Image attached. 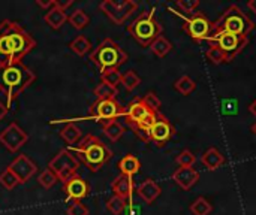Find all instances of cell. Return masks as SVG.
I'll return each mask as SVG.
<instances>
[{
    "label": "cell",
    "mask_w": 256,
    "mask_h": 215,
    "mask_svg": "<svg viewBox=\"0 0 256 215\" xmlns=\"http://www.w3.org/2000/svg\"><path fill=\"white\" fill-rule=\"evenodd\" d=\"M36 46V40L15 21L0 22V66L16 64Z\"/></svg>",
    "instance_id": "cell-1"
},
{
    "label": "cell",
    "mask_w": 256,
    "mask_h": 215,
    "mask_svg": "<svg viewBox=\"0 0 256 215\" xmlns=\"http://www.w3.org/2000/svg\"><path fill=\"white\" fill-rule=\"evenodd\" d=\"M36 79L34 72H32L26 64H2L0 66V91L6 97V108L10 109L12 103L24 93Z\"/></svg>",
    "instance_id": "cell-2"
},
{
    "label": "cell",
    "mask_w": 256,
    "mask_h": 215,
    "mask_svg": "<svg viewBox=\"0 0 256 215\" xmlns=\"http://www.w3.org/2000/svg\"><path fill=\"white\" fill-rule=\"evenodd\" d=\"M75 153L92 172H99L112 157V151L94 135L84 136L78 142Z\"/></svg>",
    "instance_id": "cell-3"
},
{
    "label": "cell",
    "mask_w": 256,
    "mask_h": 215,
    "mask_svg": "<svg viewBox=\"0 0 256 215\" xmlns=\"http://www.w3.org/2000/svg\"><path fill=\"white\" fill-rule=\"evenodd\" d=\"M213 24H214V33L228 31L246 37H249L250 31L255 28V22L238 4L230 6L216 21H213Z\"/></svg>",
    "instance_id": "cell-4"
},
{
    "label": "cell",
    "mask_w": 256,
    "mask_h": 215,
    "mask_svg": "<svg viewBox=\"0 0 256 215\" xmlns=\"http://www.w3.org/2000/svg\"><path fill=\"white\" fill-rule=\"evenodd\" d=\"M154 10L156 7L144 10L136 19L132 21V24L128 25L129 34L142 46H150L159 36H162L164 31L162 24L156 19Z\"/></svg>",
    "instance_id": "cell-5"
},
{
    "label": "cell",
    "mask_w": 256,
    "mask_h": 215,
    "mask_svg": "<svg viewBox=\"0 0 256 215\" xmlns=\"http://www.w3.org/2000/svg\"><path fill=\"white\" fill-rule=\"evenodd\" d=\"M90 60L99 67L100 72L106 69H118L128 61L126 51L111 37H105L92 52Z\"/></svg>",
    "instance_id": "cell-6"
},
{
    "label": "cell",
    "mask_w": 256,
    "mask_h": 215,
    "mask_svg": "<svg viewBox=\"0 0 256 215\" xmlns=\"http://www.w3.org/2000/svg\"><path fill=\"white\" fill-rule=\"evenodd\" d=\"M48 169L56 174L60 183H66L76 175L80 169V160L69 150H62L51 159Z\"/></svg>",
    "instance_id": "cell-7"
},
{
    "label": "cell",
    "mask_w": 256,
    "mask_h": 215,
    "mask_svg": "<svg viewBox=\"0 0 256 215\" xmlns=\"http://www.w3.org/2000/svg\"><path fill=\"white\" fill-rule=\"evenodd\" d=\"M183 30L195 42L208 40L214 34V24L207 18L204 12H194L190 18L183 24Z\"/></svg>",
    "instance_id": "cell-8"
},
{
    "label": "cell",
    "mask_w": 256,
    "mask_h": 215,
    "mask_svg": "<svg viewBox=\"0 0 256 215\" xmlns=\"http://www.w3.org/2000/svg\"><path fill=\"white\" fill-rule=\"evenodd\" d=\"M124 121L129 127H134V126H142V127H147L150 129L152 124L154 123L156 120V112H153L150 108L146 106V103L142 102V99H135L132 100L126 109H124Z\"/></svg>",
    "instance_id": "cell-9"
},
{
    "label": "cell",
    "mask_w": 256,
    "mask_h": 215,
    "mask_svg": "<svg viewBox=\"0 0 256 215\" xmlns=\"http://www.w3.org/2000/svg\"><path fill=\"white\" fill-rule=\"evenodd\" d=\"M122 115H124V108L116 99L96 100L90 106V111H88V118H92L100 124L114 121Z\"/></svg>",
    "instance_id": "cell-10"
},
{
    "label": "cell",
    "mask_w": 256,
    "mask_h": 215,
    "mask_svg": "<svg viewBox=\"0 0 256 215\" xmlns=\"http://www.w3.org/2000/svg\"><path fill=\"white\" fill-rule=\"evenodd\" d=\"M208 42L216 43L231 60H234L246 48V45L249 43V37L228 33V31H220V33H214L208 39Z\"/></svg>",
    "instance_id": "cell-11"
},
{
    "label": "cell",
    "mask_w": 256,
    "mask_h": 215,
    "mask_svg": "<svg viewBox=\"0 0 256 215\" xmlns=\"http://www.w3.org/2000/svg\"><path fill=\"white\" fill-rule=\"evenodd\" d=\"M99 9L116 25H122L138 9V3L134 1V0H124V1H120V3H116L112 0H104V1H100Z\"/></svg>",
    "instance_id": "cell-12"
},
{
    "label": "cell",
    "mask_w": 256,
    "mask_h": 215,
    "mask_svg": "<svg viewBox=\"0 0 256 215\" xmlns=\"http://www.w3.org/2000/svg\"><path fill=\"white\" fill-rule=\"evenodd\" d=\"M28 141V135L16 124L10 123L6 129L0 132V144L10 153L18 151Z\"/></svg>",
    "instance_id": "cell-13"
},
{
    "label": "cell",
    "mask_w": 256,
    "mask_h": 215,
    "mask_svg": "<svg viewBox=\"0 0 256 215\" xmlns=\"http://www.w3.org/2000/svg\"><path fill=\"white\" fill-rule=\"evenodd\" d=\"M176 135V129L171 121L160 112L156 114V120L150 127V138L158 147H165V144Z\"/></svg>",
    "instance_id": "cell-14"
},
{
    "label": "cell",
    "mask_w": 256,
    "mask_h": 215,
    "mask_svg": "<svg viewBox=\"0 0 256 215\" xmlns=\"http://www.w3.org/2000/svg\"><path fill=\"white\" fill-rule=\"evenodd\" d=\"M63 192L70 202H81L84 198L90 195V186L86 180H82L78 174L63 183Z\"/></svg>",
    "instance_id": "cell-15"
},
{
    "label": "cell",
    "mask_w": 256,
    "mask_h": 215,
    "mask_svg": "<svg viewBox=\"0 0 256 215\" xmlns=\"http://www.w3.org/2000/svg\"><path fill=\"white\" fill-rule=\"evenodd\" d=\"M14 174H15V177L18 178V181H20V184H24V183H27L34 174H36V171H38V166H36V163L34 162H32L26 154H21V156H18L9 166H8Z\"/></svg>",
    "instance_id": "cell-16"
},
{
    "label": "cell",
    "mask_w": 256,
    "mask_h": 215,
    "mask_svg": "<svg viewBox=\"0 0 256 215\" xmlns=\"http://www.w3.org/2000/svg\"><path fill=\"white\" fill-rule=\"evenodd\" d=\"M172 180L176 181V184L183 189L184 192L190 190L200 180V172L194 168H178L174 174H172Z\"/></svg>",
    "instance_id": "cell-17"
},
{
    "label": "cell",
    "mask_w": 256,
    "mask_h": 215,
    "mask_svg": "<svg viewBox=\"0 0 256 215\" xmlns=\"http://www.w3.org/2000/svg\"><path fill=\"white\" fill-rule=\"evenodd\" d=\"M111 189L114 192V196H118V198H123L126 201H129L135 192V183L132 180V177H128V175H123L120 174L111 184Z\"/></svg>",
    "instance_id": "cell-18"
},
{
    "label": "cell",
    "mask_w": 256,
    "mask_h": 215,
    "mask_svg": "<svg viewBox=\"0 0 256 215\" xmlns=\"http://www.w3.org/2000/svg\"><path fill=\"white\" fill-rule=\"evenodd\" d=\"M136 193H138V196L147 204V205H152L159 196H160V193H162V189H160V186L154 181V180H146V181H142V184H140L138 187H136Z\"/></svg>",
    "instance_id": "cell-19"
},
{
    "label": "cell",
    "mask_w": 256,
    "mask_h": 215,
    "mask_svg": "<svg viewBox=\"0 0 256 215\" xmlns=\"http://www.w3.org/2000/svg\"><path fill=\"white\" fill-rule=\"evenodd\" d=\"M201 162H202V165H204L206 169H208V171H218L219 168H222L225 165V156L218 148L212 147V148H208L202 154Z\"/></svg>",
    "instance_id": "cell-20"
},
{
    "label": "cell",
    "mask_w": 256,
    "mask_h": 215,
    "mask_svg": "<svg viewBox=\"0 0 256 215\" xmlns=\"http://www.w3.org/2000/svg\"><path fill=\"white\" fill-rule=\"evenodd\" d=\"M68 15H66V10L57 7V6H52L50 10H46L45 16H44V21L54 30H58L66 21H68Z\"/></svg>",
    "instance_id": "cell-21"
},
{
    "label": "cell",
    "mask_w": 256,
    "mask_h": 215,
    "mask_svg": "<svg viewBox=\"0 0 256 215\" xmlns=\"http://www.w3.org/2000/svg\"><path fill=\"white\" fill-rule=\"evenodd\" d=\"M117 168L120 169V172H122L123 175L134 177L135 174L140 172V169H141V162L138 160L136 156H134V154H126V156L117 163Z\"/></svg>",
    "instance_id": "cell-22"
},
{
    "label": "cell",
    "mask_w": 256,
    "mask_h": 215,
    "mask_svg": "<svg viewBox=\"0 0 256 215\" xmlns=\"http://www.w3.org/2000/svg\"><path fill=\"white\" fill-rule=\"evenodd\" d=\"M60 136L62 139L69 144V145H75L81 141L82 138V132L80 130L78 126H75L74 123H68L62 130H60Z\"/></svg>",
    "instance_id": "cell-23"
},
{
    "label": "cell",
    "mask_w": 256,
    "mask_h": 215,
    "mask_svg": "<svg viewBox=\"0 0 256 215\" xmlns=\"http://www.w3.org/2000/svg\"><path fill=\"white\" fill-rule=\"evenodd\" d=\"M102 130H104V135H105L110 141H112V142H117V141L123 136V133H124L123 124H122L120 121H117V120L110 121V123H106V124H102Z\"/></svg>",
    "instance_id": "cell-24"
},
{
    "label": "cell",
    "mask_w": 256,
    "mask_h": 215,
    "mask_svg": "<svg viewBox=\"0 0 256 215\" xmlns=\"http://www.w3.org/2000/svg\"><path fill=\"white\" fill-rule=\"evenodd\" d=\"M150 49H152V52H153L156 57L164 58V57H166V55L171 52L172 43H171L165 36H159V37L150 45Z\"/></svg>",
    "instance_id": "cell-25"
},
{
    "label": "cell",
    "mask_w": 256,
    "mask_h": 215,
    "mask_svg": "<svg viewBox=\"0 0 256 215\" xmlns=\"http://www.w3.org/2000/svg\"><path fill=\"white\" fill-rule=\"evenodd\" d=\"M206 57L213 64H226V63H231L232 61L216 43H210V46H208V49L206 52Z\"/></svg>",
    "instance_id": "cell-26"
},
{
    "label": "cell",
    "mask_w": 256,
    "mask_h": 215,
    "mask_svg": "<svg viewBox=\"0 0 256 215\" xmlns=\"http://www.w3.org/2000/svg\"><path fill=\"white\" fill-rule=\"evenodd\" d=\"M69 48H70L76 55L82 57V55H86V54H88V52L92 51V42H90L84 34H80V36H76V37L69 43Z\"/></svg>",
    "instance_id": "cell-27"
},
{
    "label": "cell",
    "mask_w": 256,
    "mask_h": 215,
    "mask_svg": "<svg viewBox=\"0 0 256 215\" xmlns=\"http://www.w3.org/2000/svg\"><path fill=\"white\" fill-rule=\"evenodd\" d=\"M174 88H176L180 94H183V96H189L190 93H194V91H195V88H196V82H195L189 75H183V76H180V78L174 82Z\"/></svg>",
    "instance_id": "cell-28"
},
{
    "label": "cell",
    "mask_w": 256,
    "mask_h": 215,
    "mask_svg": "<svg viewBox=\"0 0 256 215\" xmlns=\"http://www.w3.org/2000/svg\"><path fill=\"white\" fill-rule=\"evenodd\" d=\"M190 213L192 215H210L213 213V205L206 198H198L190 204Z\"/></svg>",
    "instance_id": "cell-29"
},
{
    "label": "cell",
    "mask_w": 256,
    "mask_h": 215,
    "mask_svg": "<svg viewBox=\"0 0 256 215\" xmlns=\"http://www.w3.org/2000/svg\"><path fill=\"white\" fill-rule=\"evenodd\" d=\"M68 21L72 24V27H74V28H76V30H82L84 27H87V25H88L90 18H88V15H87L82 9H76V10H74V12L70 13V16L68 18Z\"/></svg>",
    "instance_id": "cell-30"
},
{
    "label": "cell",
    "mask_w": 256,
    "mask_h": 215,
    "mask_svg": "<svg viewBox=\"0 0 256 215\" xmlns=\"http://www.w3.org/2000/svg\"><path fill=\"white\" fill-rule=\"evenodd\" d=\"M94 96L96 100H106V99H116L118 94V90L116 87H111L105 82H100L96 88H94Z\"/></svg>",
    "instance_id": "cell-31"
},
{
    "label": "cell",
    "mask_w": 256,
    "mask_h": 215,
    "mask_svg": "<svg viewBox=\"0 0 256 215\" xmlns=\"http://www.w3.org/2000/svg\"><path fill=\"white\" fill-rule=\"evenodd\" d=\"M128 208L126 199L118 198V196H112L108 202H106V211L112 215H122Z\"/></svg>",
    "instance_id": "cell-32"
},
{
    "label": "cell",
    "mask_w": 256,
    "mask_h": 215,
    "mask_svg": "<svg viewBox=\"0 0 256 215\" xmlns=\"http://www.w3.org/2000/svg\"><path fill=\"white\" fill-rule=\"evenodd\" d=\"M122 84L126 88V91H134L141 84V78L135 70H128L122 75Z\"/></svg>",
    "instance_id": "cell-33"
},
{
    "label": "cell",
    "mask_w": 256,
    "mask_h": 215,
    "mask_svg": "<svg viewBox=\"0 0 256 215\" xmlns=\"http://www.w3.org/2000/svg\"><path fill=\"white\" fill-rule=\"evenodd\" d=\"M100 78H102V82L116 88L118 84H122V73L118 72V69H106L100 72Z\"/></svg>",
    "instance_id": "cell-34"
},
{
    "label": "cell",
    "mask_w": 256,
    "mask_h": 215,
    "mask_svg": "<svg viewBox=\"0 0 256 215\" xmlns=\"http://www.w3.org/2000/svg\"><path fill=\"white\" fill-rule=\"evenodd\" d=\"M0 184H2L6 190H14V189L20 184V181H18V178L15 177V174H14L9 168H6V169L0 174Z\"/></svg>",
    "instance_id": "cell-35"
},
{
    "label": "cell",
    "mask_w": 256,
    "mask_h": 215,
    "mask_svg": "<svg viewBox=\"0 0 256 215\" xmlns=\"http://www.w3.org/2000/svg\"><path fill=\"white\" fill-rule=\"evenodd\" d=\"M142 102L146 103V106L147 108H150L153 112H160V106H162V102H160V99H159V96L154 93V91H148V93H146L142 97Z\"/></svg>",
    "instance_id": "cell-36"
},
{
    "label": "cell",
    "mask_w": 256,
    "mask_h": 215,
    "mask_svg": "<svg viewBox=\"0 0 256 215\" xmlns=\"http://www.w3.org/2000/svg\"><path fill=\"white\" fill-rule=\"evenodd\" d=\"M176 162L180 165V168H192L194 163L196 162V157L194 156V153L190 150H183L177 157Z\"/></svg>",
    "instance_id": "cell-37"
},
{
    "label": "cell",
    "mask_w": 256,
    "mask_h": 215,
    "mask_svg": "<svg viewBox=\"0 0 256 215\" xmlns=\"http://www.w3.org/2000/svg\"><path fill=\"white\" fill-rule=\"evenodd\" d=\"M38 181H39V184H40L44 189H51V187L58 181V178L56 177V174H54L51 169H45V171L38 177Z\"/></svg>",
    "instance_id": "cell-38"
},
{
    "label": "cell",
    "mask_w": 256,
    "mask_h": 215,
    "mask_svg": "<svg viewBox=\"0 0 256 215\" xmlns=\"http://www.w3.org/2000/svg\"><path fill=\"white\" fill-rule=\"evenodd\" d=\"M177 6L188 13H194V10L200 6V0H178Z\"/></svg>",
    "instance_id": "cell-39"
},
{
    "label": "cell",
    "mask_w": 256,
    "mask_h": 215,
    "mask_svg": "<svg viewBox=\"0 0 256 215\" xmlns=\"http://www.w3.org/2000/svg\"><path fill=\"white\" fill-rule=\"evenodd\" d=\"M68 215H88V208L82 202H72L68 208Z\"/></svg>",
    "instance_id": "cell-40"
},
{
    "label": "cell",
    "mask_w": 256,
    "mask_h": 215,
    "mask_svg": "<svg viewBox=\"0 0 256 215\" xmlns=\"http://www.w3.org/2000/svg\"><path fill=\"white\" fill-rule=\"evenodd\" d=\"M135 133V136L138 139H141L142 142H152V138H150V129L147 127H142V126H134L130 127Z\"/></svg>",
    "instance_id": "cell-41"
},
{
    "label": "cell",
    "mask_w": 256,
    "mask_h": 215,
    "mask_svg": "<svg viewBox=\"0 0 256 215\" xmlns=\"http://www.w3.org/2000/svg\"><path fill=\"white\" fill-rule=\"evenodd\" d=\"M36 4L38 6H40V7H44V9H51L52 6H54V0H48V1H42V0H36Z\"/></svg>",
    "instance_id": "cell-42"
},
{
    "label": "cell",
    "mask_w": 256,
    "mask_h": 215,
    "mask_svg": "<svg viewBox=\"0 0 256 215\" xmlns=\"http://www.w3.org/2000/svg\"><path fill=\"white\" fill-rule=\"evenodd\" d=\"M6 114H8V108H6V105H3V103L0 102V121L4 118Z\"/></svg>",
    "instance_id": "cell-43"
},
{
    "label": "cell",
    "mask_w": 256,
    "mask_h": 215,
    "mask_svg": "<svg viewBox=\"0 0 256 215\" xmlns=\"http://www.w3.org/2000/svg\"><path fill=\"white\" fill-rule=\"evenodd\" d=\"M248 7L254 12L256 15V0H250V1H248Z\"/></svg>",
    "instance_id": "cell-44"
},
{
    "label": "cell",
    "mask_w": 256,
    "mask_h": 215,
    "mask_svg": "<svg viewBox=\"0 0 256 215\" xmlns=\"http://www.w3.org/2000/svg\"><path fill=\"white\" fill-rule=\"evenodd\" d=\"M249 112L256 117V99L252 102V103H250V105H249Z\"/></svg>",
    "instance_id": "cell-45"
},
{
    "label": "cell",
    "mask_w": 256,
    "mask_h": 215,
    "mask_svg": "<svg viewBox=\"0 0 256 215\" xmlns=\"http://www.w3.org/2000/svg\"><path fill=\"white\" fill-rule=\"evenodd\" d=\"M252 132H254V133H255V135H256V123H255V124H254V126H252Z\"/></svg>",
    "instance_id": "cell-46"
}]
</instances>
